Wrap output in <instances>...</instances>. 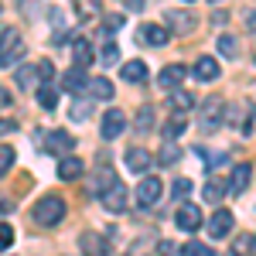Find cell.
I'll use <instances>...</instances> for the list:
<instances>
[{"instance_id": "1", "label": "cell", "mask_w": 256, "mask_h": 256, "mask_svg": "<svg viewBox=\"0 0 256 256\" xmlns=\"http://www.w3.org/2000/svg\"><path fill=\"white\" fill-rule=\"evenodd\" d=\"M31 218H34L38 226H58L62 218H65V198L62 195L38 198V205L31 208Z\"/></svg>"}, {"instance_id": "2", "label": "cell", "mask_w": 256, "mask_h": 256, "mask_svg": "<svg viewBox=\"0 0 256 256\" xmlns=\"http://www.w3.org/2000/svg\"><path fill=\"white\" fill-rule=\"evenodd\" d=\"M20 55H24V34L18 28H4L0 31V68L18 65Z\"/></svg>"}, {"instance_id": "3", "label": "cell", "mask_w": 256, "mask_h": 256, "mask_svg": "<svg viewBox=\"0 0 256 256\" xmlns=\"http://www.w3.org/2000/svg\"><path fill=\"white\" fill-rule=\"evenodd\" d=\"M222 110H226V102H222L218 96H208V99H205V106H202L198 126H202L205 134H212L216 126H222V123H226V113H222Z\"/></svg>"}, {"instance_id": "4", "label": "cell", "mask_w": 256, "mask_h": 256, "mask_svg": "<svg viewBox=\"0 0 256 256\" xmlns=\"http://www.w3.org/2000/svg\"><path fill=\"white\" fill-rule=\"evenodd\" d=\"M99 198H102V205L110 208V212H126V205H130V192L123 188V181H110L102 192H99Z\"/></svg>"}, {"instance_id": "5", "label": "cell", "mask_w": 256, "mask_h": 256, "mask_svg": "<svg viewBox=\"0 0 256 256\" xmlns=\"http://www.w3.org/2000/svg\"><path fill=\"white\" fill-rule=\"evenodd\" d=\"M164 24H168L171 31H178V34H192L198 18L188 10V7H171V10H164Z\"/></svg>"}, {"instance_id": "6", "label": "cell", "mask_w": 256, "mask_h": 256, "mask_svg": "<svg viewBox=\"0 0 256 256\" xmlns=\"http://www.w3.org/2000/svg\"><path fill=\"white\" fill-rule=\"evenodd\" d=\"M164 195V184H160L154 174H147L144 181L137 184V205L140 208H150V205H158V198Z\"/></svg>"}, {"instance_id": "7", "label": "cell", "mask_w": 256, "mask_h": 256, "mask_svg": "<svg viewBox=\"0 0 256 256\" xmlns=\"http://www.w3.org/2000/svg\"><path fill=\"white\" fill-rule=\"evenodd\" d=\"M174 226H178V229H184V232H198V229L205 226V222H202V208L192 205V202H184V205L174 212Z\"/></svg>"}, {"instance_id": "8", "label": "cell", "mask_w": 256, "mask_h": 256, "mask_svg": "<svg viewBox=\"0 0 256 256\" xmlns=\"http://www.w3.org/2000/svg\"><path fill=\"white\" fill-rule=\"evenodd\" d=\"M232 222H236V218H232L229 208H216V216L205 222V229H208V236H212V239H226L229 232H232Z\"/></svg>"}, {"instance_id": "9", "label": "cell", "mask_w": 256, "mask_h": 256, "mask_svg": "<svg viewBox=\"0 0 256 256\" xmlns=\"http://www.w3.org/2000/svg\"><path fill=\"white\" fill-rule=\"evenodd\" d=\"M126 168H130L134 174L147 178V171L154 168V154H150V150H144V147H130V150H126Z\"/></svg>"}, {"instance_id": "10", "label": "cell", "mask_w": 256, "mask_h": 256, "mask_svg": "<svg viewBox=\"0 0 256 256\" xmlns=\"http://www.w3.org/2000/svg\"><path fill=\"white\" fill-rule=\"evenodd\" d=\"M52 154H58V158H72V147H76V137L68 134V130H55V134H48V144H44Z\"/></svg>"}, {"instance_id": "11", "label": "cell", "mask_w": 256, "mask_h": 256, "mask_svg": "<svg viewBox=\"0 0 256 256\" xmlns=\"http://www.w3.org/2000/svg\"><path fill=\"white\" fill-rule=\"evenodd\" d=\"M250 181H253V168H250V164H236L229 184H226V192H229V195H242V192L250 188Z\"/></svg>"}, {"instance_id": "12", "label": "cell", "mask_w": 256, "mask_h": 256, "mask_svg": "<svg viewBox=\"0 0 256 256\" xmlns=\"http://www.w3.org/2000/svg\"><path fill=\"white\" fill-rule=\"evenodd\" d=\"M123 126H126V113H123V110H110V113L102 116V137L116 140L120 134H123Z\"/></svg>"}, {"instance_id": "13", "label": "cell", "mask_w": 256, "mask_h": 256, "mask_svg": "<svg viewBox=\"0 0 256 256\" xmlns=\"http://www.w3.org/2000/svg\"><path fill=\"white\" fill-rule=\"evenodd\" d=\"M192 76H195L198 82H216L218 79V62L216 58H195V65H192Z\"/></svg>"}, {"instance_id": "14", "label": "cell", "mask_w": 256, "mask_h": 256, "mask_svg": "<svg viewBox=\"0 0 256 256\" xmlns=\"http://www.w3.org/2000/svg\"><path fill=\"white\" fill-rule=\"evenodd\" d=\"M184 76H188V68H184V65H168V68H160L158 82L164 86V89H171V92H174L178 86L184 82Z\"/></svg>"}, {"instance_id": "15", "label": "cell", "mask_w": 256, "mask_h": 256, "mask_svg": "<svg viewBox=\"0 0 256 256\" xmlns=\"http://www.w3.org/2000/svg\"><path fill=\"white\" fill-rule=\"evenodd\" d=\"M137 38L144 44H150V48H160V44H168V31L160 28V24H144L137 31Z\"/></svg>"}, {"instance_id": "16", "label": "cell", "mask_w": 256, "mask_h": 256, "mask_svg": "<svg viewBox=\"0 0 256 256\" xmlns=\"http://www.w3.org/2000/svg\"><path fill=\"white\" fill-rule=\"evenodd\" d=\"M79 246L86 256H106V239L99 236V232H82Z\"/></svg>"}, {"instance_id": "17", "label": "cell", "mask_w": 256, "mask_h": 256, "mask_svg": "<svg viewBox=\"0 0 256 256\" xmlns=\"http://www.w3.org/2000/svg\"><path fill=\"white\" fill-rule=\"evenodd\" d=\"M82 171H86V164H82L79 158H62L58 160V178L62 181H76V178H82Z\"/></svg>"}, {"instance_id": "18", "label": "cell", "mask_w": 256, "mask_h": 256, "mask_svg": "<svg viewBox=\"0 0 256 256\" xmlns=\"http://www.w3.org/2000/svg\"><path fill=\"white\" fill-rule=\"evenodd\" d=\"M14 79H18V86H20V89H28V86H34V89H41L38 65H18V68H14Z\"/></svg>"}, {"instance_id": "19", "label": "cell", "mask_w": 256, "mask_h": 256, "mask_svg": "<svg viewBox=\"0 0 256 256\" xmlns=\"http://www.w3.org/2000/svg\"><path fill=\"white\" fill-rule=\"evenodd\" d=\"M72 55H76V68H89L92 65V44L86 38H76L72 41Z\"/></svg>"}, {"instance_id": "20", "label": "cell", "mask_w": 256, "mask_h": 256, "mask_svg": "<svg viewBox=\"0 0 256 256\" xmlns=\"http://www.w3.org/2000/svg\"><path fill=\"white\" fill-rule=\"evenodd\" d=\"M62 86H65L68 92H79V89H86V86H89V79H86V68H76V65H72V68L62 76Z\"/></svg>"}, {"instance_id": "21", "label": "cell", "mask_w": 256, "mask_h": 256, "mask_svg": "<svg viewBox=\"0 0 256 256\" xmlns=\"http://www.w3.org/2000/svg\"><path fill=\"white\" fill-rule=\"evenodd\" d=\"M202 198H205V202H212V205H218V202L226 198V184L216 181V178H208V181H205V188H202Z\"/></svg>"}, {"instance_id": "22", "label": "cell", "mask_w": 256, "mask_h": 256, "mask_svg": "<svg viewBox=\"0 0 256 256\" xmlns=\"http://www.w3.org/2000/svg\"><path fill=\"white\" fill-rule=\"evenodd\" d=\"M89 96L92 99H113V82L110 79H89Z\"/></svg>"}, {"instance_id": "23", "label": "cell", "mask_w": 256, "mask_h": 256, "mask_svg": "<svg viewBox=\"0 0 256 256\" xmlns=\"http://www.w3.org/2000/svg\"><path fill=\"white\" fill-rule=\"evenodd\" d=\"M123 79H126V82H137V86H140V82H144V79H147V65H144V62H126V65H123Z\"/></svg>"}, {"instance_id": "24", "label": "cell", "mask_w": 256, "mask_h": 256, "mask_svg": "<svg viewBox=\"0 0 256 256\" xmlns=\"http://www.w3.org/2000/svg\"><path fill=\"white\" fill-rule=\"evenodd\" d=\"M218 55H222V58H236L239 55V38L236 34H218Z\"/></svg>"}, {"instance_id": "25", "label": "cell", "mask_w": 256, "mask_h": 256, "mask_svg": "<svg viewBox=\"0 0 256 256\" xmlns=\"http://www.w3.org/2000/svg\"><path fill=\"white\" fill-rule=\"evenodd\" d=\"M171 106L178 110V116H184V113L195 106V99H192V92H184V89H174V92H171Z\"/></svg>"}, {"instance_id": "26", "label": "cell", "mask_w": 256, "mask_h": 256, "mask_svg": "<svg viewBox=\"0 0 256 256\" xmlns=\"http://www.w3.org/2000/svg\"><path fill=\"white\" fill-rule=\"evenodd\" d=\"M178 158H181L178 144H171V140H164V144H160V154H158V160L164 164V168H171V164H178Z\"/></svg>"}, {"instance_id": "27", "label": "cell", "mask_w": 256, "mask_h": 256, "mask_svg": "<svg viewBox=\"0 0 256 256\" xmlns=\"http://www.w3.org/2000/svg\"><path fill=\"white\" fill-rule=\"evenodd\" d=\"M184 130H188V116H174L168 126H164V140H171V144H174V140L181 137Z\"/></svg>"}, {"instance_id": "28", "label": "cell", "mask_w": 256, "mask_h": 256, "mask_svg": "<svg viewBox=\"0 0 256 256\" xmlns=\"http://www.w3.org/2000/svg\"><path fill=\"white\" fill-rule=\"evenodd\" d=\"M58 89H55V86H41L38 89V102L41 106H44V110H55V106H58Z\"/></svg>"}, {"instance_id": "29", "label": "cell", "mask_w": 256, "mask_h": 256, "mask_svg": "<svg viewBox=\"0 0 256 256\" xmlns=\"http://www.w3.org/2000/svg\"><path fill=\"white\" fill-rule=\"evenodd\" d=\"M181 256H216V253H212L205 242H184V246H181Z\"/></svg>"}, {"instance_id": "30", "label": "cell", "mask_w": 256, "mask_h": 256, "mask_svg": "<svg viewBox=\"0 0 256 256\" xmlns=\"http://www.w3.org/2000/svg\"><path fill=\"white\" fill-rule=\"evenodd\" d=\"M150 126H154V110H150V106H144V110L137 113V130H140V134H147Z\"/></svg>"}, {"instance_id": "31", "label": "cell", "mask_w": 256, "mask_h": 256, "mask_svg": "<svg viewBox=\"0 0 256 256\" xmlns=\"http://www.w3.org/2000/svg\"><path fill=\"white\" fill-rule=\"evenodd\" d=\"M10 168H14V147H7V144H4V147H0V178L7 174Z\"/></svg>"}, {"instance_id": "32", "label": "cell", "mask_w": 256, "mask_h": 256, "mask_svg": "<svg viewBox=\"0 0 256 256\" xmlns=\"http://www.w3.org/2000/svg\"><path fill=\"white\" fill-rule=\"evenodd\" d=\"M253 246H256V239H253V236H239V239H236V246H232V250H236L232 256H246V253H253Z\"/></svg>"}, {"instance_id": "33", "label": "cell", "mask_w": 256, "mask_h": 256, "mask_svg": "<svg viewBox=\"0 0 256 256\" xmlns=\"http://www.w3.org/2000/svg\"><path fill=\"white\" fill-rule=\"evenodd\" d=\"M38 79H41V86H52V79H55V65L52 62H38Z\"/></svg>"}, {"instance_id": "34", "label": "cell", "mask_w": 256, "mask_h": 256, "mask_svg": "<svg viewBox=\"0 0 256 256\" xmlns=\"http://www.w3.org/2000/svg\"><path fill=\"white\" fill-rule=\"evenodd\" d=\"M99 62H102V65H116V62H120V48L113 44V41H106V48H102V58H99Z\"/></svg>"}, {"instance_id": "35", "label": "cell", "mask_w": 256, "mask_h": 256, "mask_svg": "<svg viewBox=\"0 0 256 256\" xmlns=\"http://www.w3.org/2000/svg\"><path fill=\"white\" fill-rule=\"evenodd\" d=\"M171 192H174V198H181V202H184V198L192 195V181H188V178H178V181H174V188H171Z\"/></svg>"}, {"instance_id": "36", "label": "cell", "mask_w": 256, "mask_h": 256, "mask_svg": "<svg viewBox=\"0 0 256 256\" xmlns=\"http://www.w3.org/2000/svg\"><path fill=\"white\" fill-rule=\"evenodd\" d=\"M68 116L76 120V123H86L89 120V102H72V113Z\"/></svg>"}, {"instance_id": "37", "label": "cell", "mask_w": 256, "mask_h": 256, "mask_svg": "<svg viewBox=\"0 0 256 256\" xmlns=\"http://www.w3.org/2000/svg\"><path fill=\"white\" fill-rule=\"evenodd\" d=\"M10 242H14V229H10L7 222H0V250H7Z\"/></svg>"}, {"instance_id": "38", "label": "cell", "mask_w": 256, "mask_h": 256, "mask_svg": "<svg viewBox=\"0 0 256 256\" xmlns=\"http://www.w3.org/2000/svg\"><path fill=\"white\" fill-rule=\"evenodd\" d=\"M158 256H181V253H178V246L171 239H164V242H158Z\"/></svg>"}, {"instance_id": "39", "label": "cell", "mask_w": 256, "mask_h": 256, "mask_svg": "<svg viewBox=\"0 0 256 256\" xmlns=\"http://www.w3.org/2000/svg\"><path fill=\"white\" fill-rule=\"evenodd\" d=\"M76 10H79V18H82V20H89V18H96V14H99L96 4H79Z\"/></svg>"}, {"instance_id": "40", "label": "cell", "mask_w": 256, "mask_h": 256, "mask_svg": "<svg viewBox=\"0 0 256 256\" xmlns=\"http://www.w3.org/2000/svg\"><path fill=\"white\" fill-rule=\"evenodd\" d=\"M14 126H18L14 120H0V137H7V134H14Z\"/></svg>"}, {"instance_id": "41", "label": "cell", "mask_w": 256, "mask_h": 256, "mask_svg": "<svg viewBox=\"0 0 256 256\" xmlns=\"http://www.w3.org/2000/svg\"><path fill=\"white\" fill-rule=\"evenodd\" d=\"M120 24H123V14H110L106 18V34H110V28H120Z\"/></svg>"}, {"instance_id": "42", "label": "cell", "mask_w": 256, "mask_h": 256, "mask_svg": "<svg viewBox=\"0 0 256 256\" xmlns=\"http://www.w3.org/2000/svg\"><path fill=\"white\" fill-rule=\"evenodd\" d=\"M246 31H256V7L246 10Z\"/></svg>"}, {"instance_id": "43", "label": "cell", "mask_w": 256, "mask_h": 256, "mask_svg": "<svg viewBox=\"0 0 256 256\" xmlns=\"http://www.w3.org/2000/svg\"><path fill=\"white\" fill-rule=\"evenodd\" d=\"M7 106H10V92L0 86V110H7Z\"/></svg>"}, {"instance_id": "44", "label": "cell", "mask_w": 256, "mask_h": 256, "mask_svg": "<svg viewBox=\"0 0 256 256\" xmlns=\"http://www.w3.org/2000/svg\"><path fill=\"white\" fill-rule=\"evenodd\" d=\"M126 10H134V14H140V10H144V4H140V0H126Z\"/></svg>"}]
</instances>
